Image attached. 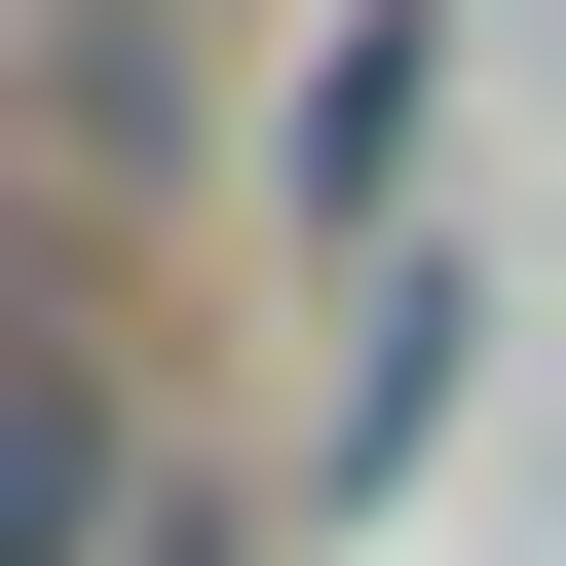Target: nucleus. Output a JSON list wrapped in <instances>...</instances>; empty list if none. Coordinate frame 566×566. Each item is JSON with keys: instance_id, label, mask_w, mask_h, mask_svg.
Segmentation results:
<instances>
[{"instance_id": "2", "label": "nucleus", "mask_w": 566, "mask_h": 566, "mask_svg": "<svg viewBox=\"0 0 566 566\" xmlns=\"http://www.w3.org/2000/svg\"><path fill=\"white\" fill-rule=\"evenodd\" d=\"M114 566H227V528H114Z\"/></svg>"}, {"instance_id": "1", "label": "nucleus", "mask_w": 566, "mask_h": 566, "mask_svg": "<svg viewBox=\"0 0 566 566\" xmlns=\"http://www.w3.org/2000/svg\"><path fill=\"white\" fill-rule=\"evenodd\" d=\"M114 528H151V491H114V378L0 303V566H114Z\"/></svg>"}]
</instances>
